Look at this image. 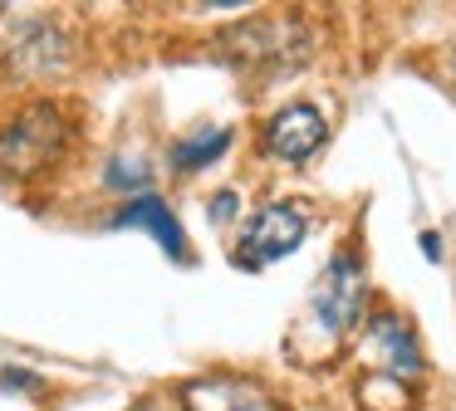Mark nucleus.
<instances>
[{"label":"nucleus","instance_id":"f257e3e1","mask_svg":"<svg viewBox=\"0 0 456 411\" xmlns=\"http://www.w3.org/2000/svg\"><path fill=\"white\" fill-rule=\"evenodd\" d=\"M69 117L54 103H30L15 117L0 123V176L11 181H30V176H45L64 152H69Z\"/></svg>","mask_w":456,"mask_h":411},{"label":"nucleus","instance_id":"f03ea898","mask_svg":"<svg viewBox=\"0 0 456 411\" xmlns=\"http://www.w3.org/2000/svg\"><path fill=\"white\" fill-rule=\"evenodd\" d=\"M363 303H368L363 264H358L354 250H338L334 260H329V270L319 274L314 294H309V323H314V342L338 348V342H344V333L358 328V318H363Z\"/></svg>","mask_w":456,"mask_h":411},{"label":"nucleus","instance_id":"7ed1b4c3","mask_svg":"<svg viewBox=\"0 0 456 411\" xmlns=\"http://www.w3.org/2000/svg\"><path fill=\"white\" fill-rule=\"evenodd\" d=\"M358 352L368 358L363 377H393L407 382V387H422V348L412 338V323L397 318L393 309H378L373 318L363 323V338H358Z\"/></svg>","mask_w":456,"mask_h":411},{"label":"nucleus","instance_id":"20e7f679","mask_svg":"<svg viewBox=\"0 0 456 411\" xmlns=\"http://www.w3.org/2000/svg\"><path fill=\"white\" fill-rule=\"evenodd\" d=\"M305 230H309L305 206L299 201H270V206H260L256 221L246 225V235H240V245H236V260L250 264V270H256V264H270V260H280V254L299 250Z\"/></svg>","mask_w":456,"mask_h":411},{"label":"nucleus","instance_id":"39448f33","mask_svg":"<svg viewBox=\"0 0 456 411\" xmlns=\"http://www.w3.org/2000/svg\"><path fill=\"white\" fill-rule=\"evenodd\" d=\"M182 407L187 411H289L265 382L240 377V372H211V377H191L182 387Z\"/></svg>","mask_w":456,"mask_h":411},{"label":"nucleus","instance_id":"423d86ee","mask_svg":"<svg viewBox=\"0 0 456 411\" xmlns=\"http://www.w3.org/2000/svg\"><path fill=\"white\" fill-rule=\"evenodd\" d=\"M324 137H329V127H324V113H319V108L289 103L265 123V152L280 157V162H309V157L324 147Z\"/></svg>","mask_w":456,"mask_h":411},{"label":"nucleus","instance_id":"0eeeda50","mask_svg":"<svg viewBox=\"0 0 456 411\" xmlns=\"http://www.w3.org/2000/svg\"><path fill=\"white\" fill-rule=\"evenodd\" d=\"M289 39H299L289 25H275V20H256V25H240L236 35H226V59L240 68H289L299 59V49H289Z\"/></svg>","mask_w":456,"mask_h":411},{"label":"nucleus","instance_id":"6e6552de","mask_svg":"<svg viewBox=\"0 0 456 411\" xmlns=\"http://www.w3.org/2000/svg\"><path fill=\"white\" fill-rule=\"evenodd\" d=\"M64 59H69V44H64V35L50 20L20 25V35H15V44H11V64L20 68V74H60Z\"/></svg>","mask_w":456,"mask_h":411},{"label":"nucleus","instance_id":"1a4fd4ad","mask_svg":"<svg viewBox=\"0 0 456 411\" xmlns=\"http://www.w3.org/2000/svg\"><path fill=\"white\" fill-rule=\"evenodd\" d=\"M113 225H138V230H148L152 240L172 254V260H187V235H182L177 215H172L158 196H138L133 206H123V211L113 215Z\"/></svg>","mask_w":456,"mask_h":411},{"label":"nucleus","instance_id":"9d476101","mask_svg":"<svg viewBox=\"0 0 456 411\" xmlns=\"http://www.w3.org/2000/svg\"><path fill=\"white\" fill-rule=\"evenodd\" d=\"M226 147H231V127H207V133H197V137H187V142H177L172 162H177L182 172H201V166L216 162Z\"/></svg>","mask_w":456,"mask_h":411},{"label":"nucleus","instance_id":"9b49d317","mask_svg":"<svg viewBox=\"0 0 456 411\" xmlns=\"http://www.w3.org/2000/svg\"><path fill=\"white\" fill-rule=\"evenodd\" d=\"M142 181H148V172H142V166H128V162H113L109 166V186H118V191H138Z\"/></svg>","mask_w":456,"mask_h":411},{"label":"nucleus","instance_id":"f8f14e48","mask_svg":"<svg viewBox=\"0 0 456 411\" xmlns=\"http://www.w3.org/2000/svg\"><path fill=\"white\" fill-rule=\"evenodd\" d=\"M211 215H216V221H226V215H236V196H231V191L211 196Z\"/></svg>","mask_w":456,"mask_h":411},{"label":"nucleus","instance_id":"ddd939ff","mask_svg":"<svg viewBox=\"0 0 456 411\" xmlns=\"http://www.w3.org/2000/svg\"><path fill=\"white\" fill-rule=\"evenodd\" d=\"M446 64H452V74H456V44H452V54H446Z\"/></svg>","mask_w":456,"mask_h":411}]
</instances>
